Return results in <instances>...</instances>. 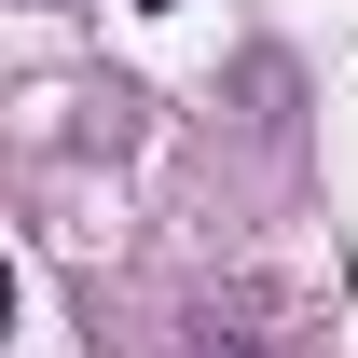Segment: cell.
<instances>
[{
  "label": "cell",
  "instance_id": "obj_2",
  "mask_svg": "<svg viewBox=\"0 0 358 358\" xmlns=\"http://www.w3.org/2000/svg\"><path fill=\"white\" fill-rule=\"evenodd\" d=\"M152 14H179V0H152Z\"/></svg>",
  "mask_w": 358,
  "mask_h": 358
},
{
  "label": "cell",
  "instance_id": "obj_1",
  "mask_svg": "<svg viewBox=\"0 0 358 358\" xmlns=\"http://www.w3.org/2000/svg\"><path fill=\"white\" fill-rule=\"evenodd\" d=\"M179 358H275V331H262V317H234V303H207L193 331H179Z\"/></svg>",
  "mask_w": 358,
  "mask_h": 358
}]
</instances>
